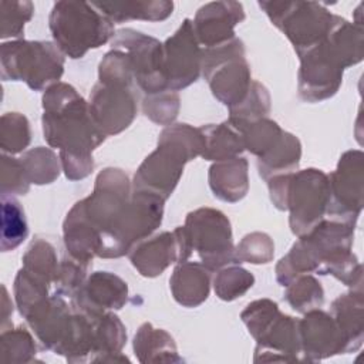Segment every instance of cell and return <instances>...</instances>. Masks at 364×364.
I'll list each match as a JSON object with an SVG mask.
<instances>
[{
  "label": "cell",
  "mask_w": 364,
  "mask_h": 364,
  "mask_svg": "<svg viewBox=\"0 0 364 364\" xmlns=\"http://www.w3.org/2000/svg\"><path fill=\"white\" fill-rule=\"evenodd\" d=\"M240 132L243 136L245 149H249L257 156L264 155L270 148H273L283 134L282 128L274 121L267 118H260L243 127Z\"/></svg>",
  "instance_id": "83f0119b"
},
{
  "label": "cell",
  "mask_w": 364,
  "mask_h": 364,
  "mask_svg": "<svg viewBox=\"0 0 364 364\" xmlns=\"http://www.w3.org/2000/svg\"><path fill=\"white\" fill-rule=\"evenodd\" d=\"M236 256L239 263H267L273 257V242L266 233H250L236 247Z\"/></svg>",
  "instance_id": "d6a6232c"
},
{
  "label": "cell",
  "mask_w": 364,
  "mask_h": 364,
  "mask_svg": "<svg viewBox=\"0 0 364 364\" xmlns=\"http://www.w3.org/2000/svg\"><path fill=\"white\" fill-rule=\"evenodd\" d=\"M255 283V277L247 270L230 266L222 269L215 277V291L222 300H235L243 296Z\"/></svg>",
  "instance_id": "1f68e13d"
},
{
  "label": "cell",
  "mask_w": 364,
  "mask_h": 364,
  "mask_svg": "<svg viewBox=\"0 0 364 364\" xmlns=\"http://www.w3.org/2000/svg\"><path fill=\"white\" fill-rule=\"evenodd\" d=\"M209 185L219 199L226 202L240 200L247 192V161L235 156L212 165Z\"/></svg>",
  "instance_id": "e0dca14e"
},
{
  "label": "cell",
  "mask_w": 364,
  "mask_h": 364,
  "mask_svg": "<svg viewBox=\"0 0 364 364\" xmlns=\"http://www.w3.org/2000/svg\"><path fill=\"white\" fill-rule=\"evenodd\" d=\"M162 46L164 74L168 90L178 91L195 82L202 70V50L192 21L185 18L175 34Z\"/></svg>",
  "instance_id": "30bf717a"
},
{
  "label": "cell",
  "mask_w": 364,
  "mask_h": 364,
  "mask_svg": "<svg viewBox=\"0 0 364 364\" xmlns=\"http://www.w3.org/2000/svg\"><path fill=\"white\" fill-rule=\"evenodd\" d=\"M330 182L318 169H306L290 175L287 209L290 228L294 235L303 236L318 225L328 210Z\"/></svg>",
  "instance_id": "ba28073f"
},
{
  "label": "cell",
  "mask_w": 364,
  "mask_h": 364,
  "mask_svg": "<svg viewBox=\"0 0 364 364\" xmlns=\"http://www.w3.org/2000/svg\"><path fill=\"white\" fill-rule=\"evenodd\" d=\"M171 290L178 303L196 307L208 299L210 276L209 269L193 262L179 263L169 280Z\"/></svg>",
  "instance_id": "2e32d148"
},
{
  "label": "cell",
  "mask_w": 364,
  "mask_h": 364,
  "mask_svg": "<svg viewBox=\"0 0 364 364\" xmlns=\"http://www.w3.org/2000/svg\"><path fill=\"white\" fill-rule=\"evenodd\" d=\"M33 11L34 6L31 1H0V37H20Z\"/></svg>",
  "instance_id": "4dcf8cb0"
},
{
  "label": "cell",
  "mask_w": 364,
  "mask_h": 364,
  "mask_svg": "<svg viewBox=\"0 0 364 364\" xmlns=\"http://www.w3.org/2000/svg\"><path fill=\"white\" fill-rule=\"evenodd\" d=\"M269 109H270V97L267 90L260 82L253 81L246 98L237 107L230 109L229 122L240 131L243 127L260 118H264Z\"/></svg>",
  "instance_id": "603a6c76"
},
{
  "label": "cell",
  "mask_w": 364,
  "mask_h": 364,
  "mask_svg": "<svg viewBox=\"0 0 364 364\" xmlns=\"http://www.w3.org/2000/svg\"><path fill=\"white\" fill-rule=\"evenodd\" d=\"M128 296L127 283L108 272H95L77 290L74 307L87 316H101L105 310L121 309Z\"/></svg>",
  "instance_id": "7c38bea8"
},
{
  "label": "cell",
  "mask_w": 364,
  "mask_h": 364,
  "mask_svg": "<svg viewBox=\"0 0 364 364\" xmlns=\"http://www.w3.org/2000/svg\"><path fill=\"white\" fill-rule=\"evenodd\" d=\"M202 70L213 95L230 109L247 95L252 80L245 58V47L239 38L202 50Z\"/></svg>",
  "instance_id": "8992f818"
},
{
  "label": "cell",
  "mask_w": 364,
  "mask_h": 364,
  "mask_svg": "<svg viewBox=\"0 0 364 364\" xmlns=\"http://www.w3.org/2000/svg\"><path fill=\"white\" fill-rule=\"evenodd\" d=\"M112 47L128 55L132 74L145 92L151 95L168 90L164 74V46L158 40L125 28L115 34Z\"/></svg>",
  "instance_id": "9c48e42d"
},
{
  "label": "cell",
  "mask_w": 364,
  "mask_h": 364,
  "mask_svg": "<svg viewBox=\"0 0 364 364\" xmlns=\"http://www.w3.org/2000/svg\"><path fill=\"white\" fill-rule=\"evenodd\" d=\"M30 183H51L60 173L58 158L50 148L37 146L20 158Z\"/></svg>",
  "instance_id": "d4e9b609"
},
{
  "label": "cell",
  "mask_w": 364,
  "mask_h": 364,
  "mask_svg": "<svg viewBox=\"0 0 364 364\" xmlns=\"http://www.w3.org/2000/svg\"><path fill=\"white\" fill-rule=\"evenodd\" d=\"M28 226L20 202L13 195H1V252H10L24 242Z\"/></svg>",
  "instance_id": "7402d4cb"
},
{
  "label": "cell",
  "mask_w": 364,
  "mask_h": 364,
  "mask_svg": "<svg viewBox=\"0 0 364 364\" xmlns=\"http://www.w3.org/2000/svg\"><path fill=\"white\" fill-rule=\"evenodd\" d=\"M92 4L112 23L131 18L159 21L171 16L173 9L172 1H102Z\"/></svg>",
  "instance_id": "d6986e66"
},
{
  "label": "cell",
  "mask_w": 364,
  "mask_h": 364,
  "mask_svg": "<svg viewBox=\"0 0 364 364\" xmlns=\"http://www.w3.org/2000/svg\"><path fill=\"white\" fill-rule=\"evenodd\" d=\"M299 337L306 360H318L344 351L343 346L347 344L337 323L320 310L307 311L306 317L299 321Z\"/></svg>",
  "instance_id": "5bb4252c"
},
{
  "label": "cell",
  "mask_w": 364,
  "mask_h": 364,
  "mask_svg": "<svg viewBox=\"0 0 364 364\" xmlns=\"http://www.w3.org/2000/svg\"><path fill=\"white\" fill-rule=\"evenodd\" d=\"M205 138L200 128L188 124L166 127L158 139V148L145 158L134 176V191L154 193L164 200L176 186L183 165L202 155Z\"/></svg>",
  "instance_id": "7a4b0ae2"
},
{
  "label": "cell",
  "mask_w": 364,
  "mask_h": 364,
  "mask_svg": "<svg viewBox=\"0 0 364 364\" xmlns=\"http://www.w3.org/2000/svg\"><path fill=\"white\" fill-rule=\"evenodd\" d=\"M1 195H24L28 192L30 181L20 159L7 154L1 155Z\"/></svg>",
  "instance_id": "836d02e7"
},
{
  "label": "cell",
  "mask_w": 364,
  "mask_h": 364,
  "mask_svg": "<svg viewBox=\"0 0 364 364\" xmlns=\"http://www.w3.org/2000/svg\"><path fill=\"white\" fill-rule=\"evenodd\" d=\"M44 139L60 149L65 176L71 181L91 173V152L105 139L85 100L68 84L55 82L43 95Z\"/></svg>",
  "instance_id": "6da1fadb"
},
{
  "label": "cell",
  "mask_w": 364,
  "mask_h": 364,
  "mask_svg": "<svg viewBox=\"0 0 364 364\" xmlns=\"http://www.w3.org/2000/svg\"><path fill=\"white\" fill-rule=\"evenodd\" d=\"M50 30L61 53L81 58L90 48L105 44L114 36L112 21L92 3L58 1L50 14Z\"/></svg>",
  "instance_id": "3957f363"
},
{
  "label": "cell",
  "mask_w": 364,
  "mask_h": 364,
  "mask_svg": "<svg viewBox=\"0 0 364 364\" xmlns=\"http://www.w3.org/2000/svg\"><path fill=\"white\" fill-rule=\"evenodd\" d=\"M134 350L139 361H179L172 337L149 323L139 327L134 338Z\"/></svg>",
  "instance_id": "44dd1931"
},
{
  "label": "cell",
  "mask_w": 364,
  "mask_h": 364,
  "mask_svg": "<svg viewBox=\"0 0 364 364\" xmlns=\"http://www.w3.org/2000/svg\"><path fill=\"white\" fill-rule=\"evenodd\" d=\"M168 91V90H166ZM162 91L158 94H151L144 101V112L154 122L168 124L173 121L179 109V98L175 92Z\"/></svg>",
  "instance_id": "e575fe53"
},
{
  "label": "cell",
  "mask_w": 364,
  "mask_h": 364,
  "mask_svg": "<svg viewBox=\"0 0 364 364\" xmlns=\"http://www.w3.org/2000/svg\"><path fill=\"white\" fill-rule=\"evenodd\" d=\"M132 264L145 277H155L161 274L171 263L183 262L179 240L175 232H164L141 240L128 253Z\"/></svg>",
  "instance_id": "9a60e30c"
},
{
  "label": "cell",
  "mask_w": 364,
  "mask_h": 364,
  "mask_svg": "<svg viewBox=\"0 0 364 364\" xmlns=\"http://www.w3.org/2000/svg\"><path fill=\"white\" fill-rule=\"evenodd\" d=\"M259 6L287 36L299 57L321 44L338 20L313 1H260Z\"/></svg>",
  "instance_id": "5b68a950"
},
{
  "label": "cell",
  "mask_w": 364,
  "mask_h": 364,
  "mask_svg": "<svg viewBox=\"0 0 364 364\" xmlns=\"http://www.w3.org/2000/svg\"><path fill=\"white\" fill-rule=\"evenodd\" d=\"M30 122L18 112H7L0 119V148L3 154H18L30 144Z\"/></svg>",
  "instance_id": "484cf974"
},
{
  "label": "cell",
  "mask_w": 364,
  "mask_h": 364,
  "mask_svg": "<svg viewBox=\"0 0 364 364\" xmlns=\"http://www.w3.org/2000/svg\"><path fill=\"white\" fill-rule=\"evenodd\" d=\"M50 283L37 274L26 270H18L14 280V299L20 313L26 317L37 304L46 300L48 296Z\"/></svg>",
  "instance_id": "cb8c5ba5"
},
{
  "label": "cell",
  "mask_w": 364,
  "mask_h": 364,
  "mask_svg": "<svg viewBox=\"0 0 364 364\" xmlns=\"http://www.w3.org/2000/svg\"><path fill=\"white\" fill-rule=\"evenodd\" d=\"M192 250H196L202 264L209 270L239 263L232 243L228 218L210 208H202L186 216L185 226Z\"/></svg>",
  "instance_id": "52a82bcc"
},
{
  "label": "cell",
  "mask_w": 364,
  "mask_h": 364,
  "mask_svg": "<svg viewBox=\"0 0 364 364\" xmlns=\"http://www.w3.org/2000/svg\"><path fill=\"white\" fill-rule=\"evenodd\" d=\"M90 114L107 135L124 131L136 115V100L129 87L98 82L90 97Z\"/></svg>",
  "instance_id": "8fae6325"
},
{
  "label": "cell",
  "mask_w": 364,
  "mask_h": 364,
  "mask_svg": "<svg viewBox=\"0 0 364 364\" xmlns=\"http://www.w3.org/2000/svg\"><path fill=\"white\" fill-rule=\"evenodd\" d=\"M205 138L202 156L209 161H225L235 158L245 149L242 132L229 121L219 125L200 128Z\"/></svg>",
  "instance_id": "ffe728a7"
},
{
  "label": "cell",
  "mask_w": 364,
  "mask_h": 364,
  "mask_svg": "<svg viewBox=\"0 0 364 364\" xmlns=\"http://www.w3.org/2000/svg\"><path fill=\"white\" fill-rule=\"evenodd\" d=\"M0 64L4 81H24L36 91L58 81L64 71L61 50L50 41L14 40L3 43Z\"/></svg>",
  "instance_id": "277c9868"
},
{
  "label": "cell",
  "mask_w": 364,
  "mask_h": 364,
  "mask_svg": "<svg viewBox=\"0 0 364 364\" xmlns=\"http://www.w3.org/2000/svg\"><path fill=\"white\" fill-rule=\"evenodd\" d=\"M57 262L54 247L43 239L34 240L23 256V267L48 283H54L57 277Z\"/></svg>",
  "instance_id": "4316f807"
},
{
  "label": "cell",
  "mask_w": 364,
  "mask_h": 364,
  "mask_svg": "<svg viewBox=\"0 0 364 364\" xmlns=\"http://www.w3.org/2000/svg\"><path fill=\"white\" fill-rule=\"evenodd\" d=\"M300 155L301 146L299 139L289 132H283L276 145L270 148L264 155L259 156V173L266 181L277 175L291 173L299 166Z\"/></svg>",
  "instance_id": "ac0fdd59"
},
{
  "label": "cell",
  "mask_w": 364,
  "mask_h": 364,
  "mask_svg": "<svg viewBox=\"0 0 364 364\" xmlns=\"http://www.w3.org/2000/svg\"><path fill=\"white\" fill-rule=\"evenodd\" d=\"M1 293H3L1 294V328L6 330L9 317L13 313V306H11V301L9 299V294H7V290L4 286H1Z\"/></svg>",
  "instance_id": "d590c367"
},
{
  "label": "cell",
  "mask_w": 364,
  "mask_h": 364,
  "mask_svg": "<svg viewBox=\"0 0 364 364\" xmlns=\"http://www.w3.org/2000/svg\"><path fill=\"white\" fill-rule=\"evenodd\" d=\"M286 299L297 311L307 313L323 303V289L311 276H299L287 286Z\"/></svg>",
  "instance_id": "f546056e"
},
{
  "label": "cell",
  "mask_w": 364,
  "mask_h": 364,
  "mask_svg": "<svg viewBox=\"0 0 364 364\" xmlns=\"http://www.w3.org/2000/svg\"><path fill=\"white\" fill-rule=\"evenodd\" d=\"M34 355L36 344L26 328L3 330L0 337V360L3 363H28Z\"/></svg>",
  "instance_id": "f1b7e54d"
},
{
  "label": "cell",
  "mask_w": 364,
  "mask_h": 364,
  "mask_svg": "<svg viewBox=\"0 0 364 364\" xmlns=\"http://www.w3.org/2000/svg\"><path fill=\"white\" fill-rule=\"evenodd\" d=\"M245 18L237 1H213L202 6L193 20V31L206 48L225 44L235 38V26Z\"/></svg>",
  "instance_id": "4fadbf2b"
}]
</instances>
